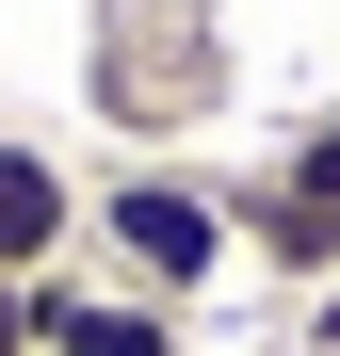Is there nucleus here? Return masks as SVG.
<instances>
[{
    "label": "nucleus",
    "mask_w": 340,
    "mask_h": 356,
    "mask_svg": "<svg viewBox=\"0 0 340 356\" xmlns=\"http://www.w3.org/2000/svg\"><path fill=\"white\" fill-rule=\"evenodd\" d=\"M81 113L113 146H195L243 113V33L227 0H81Z\"/></svg>",
    "instance_id": "nucleus-1"
},
{
    "label": "nucleus",
    "mask_w": 340,
    "mask_h": 356,
    "mask_svg": "<svg viewBox=\"0 0 340 356\" xmlns=\"http://www.w3.org/2000/svg\"><path fill=\"white\" fill-rule=\"evenodd\" d=\"M81 259L113 291H146V308H211V291H243V243H227V195L211 162H113L81 195Z\"/></svg>",
    "instance_id": "nucleus-2"
},
{
    "label": "nucleus",
    "mask_w": 340,
    "mask_h": 356,
    "mask_svg": "<svg viewBox=\"0 0 340 356\" xmlns=\"http://www.w3.org/2000/svg\"><path fill=\"white\" fill-rule=\"evenodd\" d=\"M81 195H97V178L65 146L0 130V275H81Z\"/></svg>",
    "instance_id": "nucleus-3"
},
{
    "label": "nucleus",
    "mask_w": 340,
    "mask_h": 356,
    "mask_svg": "<svg viewBox=\"0 0 340 356\" xmlns=\"http://www.w3.org/2000/svg\"><path fill=\"white\" fill-rule=\"evenodd\" d=\"M33 356H195V308H146L113 275H33Z\"/></svg>",
    "instance_id": "nucleus-4"
},
{
    "label": "nucleus",
    "mask_w": 340,
    "mask_h": 356,
    "mask_svg": "<svg viewBox=\"0 0 340 356\" xmlns=\"http://www.w3.org/2000/svg\"><path fill=\"white\" fill-rule=\"evenodd\" d=\"M259 162H275V178H292V195H324V211H340V97L308 113V130H292V146H259Z\"/></svg>",
    "instance_id": "nucleus-5"
},
{
    "label": "nucleus",
    "mask_w": 340,
    "mask_h": 356,
    "mask_svg": "<svg viewBox=\"0 0 340 356\" xmlns=\"http://www.w3.org/2000/svg\"><path fill=\"white\" fill-rule=\"evenodd\" d=\"M0 356H33V275H0Z\"/></svg>",
    "instance_id": "nucleus-6"
},
{
    "label": "nucleus",
    "mask_w": 340,
    "mask_h": 356,
    "mask_svg": "<svg viewBox=\"0 0 340 356\" xmlns=\"http://www.w3.org/2000/svg\"><path fill=\"white\" fill-rule=\"evenodd\" d=\"M308 356H340V291H324V308H308Z\"/></svg>",
    "instance_id": "nucleus-7"
}]
</instances>
